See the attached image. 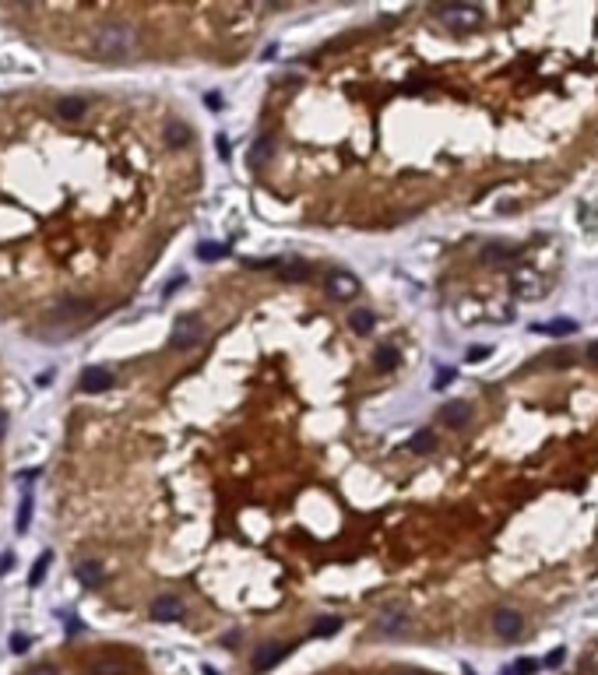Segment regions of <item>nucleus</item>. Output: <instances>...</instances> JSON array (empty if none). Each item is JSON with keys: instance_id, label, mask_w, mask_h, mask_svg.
Wrapping results in <instances>:
<instances>
[{"instance_id": "1", "label": "nucleus", "mask_w": 598, "mask_h": 675, "mask_svg": "<svg viewBox=\"0 0 598 675\" xmlns=\"http://www.w3.org/2000/svg\"><path fill=\"white\" fill-rule=\"evenodd\" d=\"M92 49L106 60H120V56H131L134 49V28L131 25H102L92 39Z\"/></svg>"}, {"instance_id": "2", "label": "nucleus", "mask_w": 598, "mask_h": 675, "mask_svg": "<svg viewBox=\"0 0 598 675\" xmlns=\"http://www.w3.org/2000/svg\"><path fill=\"white\" fill-rule=\"evenodd\" d=\"M437 15H440L447 25L461 28V32H472V28H479V25H482V8H475V4H451V8H437Z\"/></svg>"}, {"instance_id": "3", "label": "nucleus", "mask_w": 598, "mask_h": 675, "mask_svg": "<svg viewBox=\"0 0 598 675\" xmlns=\"http://www.w3.org/2000/svg\"><path fill=\"white\" fill-rule=\"evenodd\" d=\"M201 334H204V324L197 320V317H176V324H173V349H194L197 342H201Z\"/></svg>"}, {"instance_id": "4", "label": "nucleus", "mask_w": 598, "mask_h": 675, "mask_svg": "<svg viewBox=\"0 0 598 675\" xmlns=\"http://www.w3.org/2000/svg\"><path fill=\"white\" fill-rule=\"evenodd\" d=\"M183 601L176 594H158L151 601V619H158V623H173V619H183Z\"/></svg>"}, {"instance_id": "5", "label": "nucleus", "mask_w": 598, "mask_h": 675, "mask_svg": "<svg viewBox=\"0 0 598 675\" xmlns=\"http://www.w3.org/2000/svg\"><path fill=\"white\" fill-rule=\"evenodd\" d=\"M493 630H497V637L514 640V637H521L524 623H521V615H517L514 608H500V612L493 615Z\"/></svg>"}, {"instance_id": "6", "label": "nucleus", "mask_w": 598, "mask_h": 675, "mask_svg": "<svg viewBox=\"0 0 598 675\" xmlns=\"http://www.w3.org/2000/svg\"><path fill=\"white\" fill-rule=\"evenodd\" d=\"M285 654H289V644H264V647H257L250 665H254V672H267V668H275Z\"/></svg>"}, {"instance_id": "7", "label": "nucleus", "mask_w": 598, "mask_h": 675, "mask_svg": "<svg viewBox=\"0 0 598 675\" xmlns=\"http://www.w3.org/2000/svg\"><path fill=\"white\" fill-rule=\"evenodd\" d=\"M53 112H57L60 120H81L88 112V99L81 95H60L57 102H53Z\"/></svg>"}, {"instance_id": "8", "label": "nucleus", "mask_w": 598, "mask_h": 675, "mask_svg": "<svg viewBox=\"0 0 598 675\" xmlns=\"http://www.w3.org/2000/svg\"><path fill=\"white\" fill-rule=\"evenodd\" d=\"M110 383H113V373L106 369V366H88V369L81 373V390H85V394H102Z\"/></svg>"}, {"instance_id": "9", "label": "nucleus", "mask_w": 598, "mask_h": 675, "mask_svg": "<svg viewBox=\"0 0 598 675\" xmlns=\"http://www.w3.org/2000/svg\"><path fill=\"white\" fill-rule=\"evenodd\" d=\"M328 292H331L335 299H352V296L359 292V281H356L352 274H345V271H335V274L328 278Z\"/></svg>"}, {"instance_id": "10", "label": "nucleus", "mask_w": 598, "mask_h": 675, "mask_svg": "<svg viewBox=\"0 0 598 675\" xmlns=\"http://www.w3.org/2000/svg\"><path fill=\"white\" fill-rule=\"evenodd\" d=\"M440 419L447 422V426H468L472 422V405H465V401H447L444 408H440Z\"/></svg>"}, {"instance_id": "11", "label": "nucleus", "mask_w": 598, "mask_h": 675, "mask_svg": "<svg viewBox=\"0 0 598 675\" xmlns=\"http://www.w3.org/2000/svg\"><path fill=\"white\" fill-rule=\"evenodd\" d=\"M74 574H78V581L85 584V588H99L102 584V562H95V559H81L78 567H74Z\"/></svg>"}, {"instance_id": "12", "label": "nucleus", "mask_w": 598, "mask_h": 675, "mask_svg": "<svg viewBox=\"0 0 598 675\" xmlns=\"http://www.w3.org/2000/svg\"><path fill=\"white\" fill-rule=\"evenodd\" d=\"M279 274H282V281H306V278L313 274V267H310L306 260H285V264L279 267Z\"/></svg>"}, {"instance_id": "13", "label": "nucleus", "mask_w": 598, "mask_h": 675, "mask_svg": "<svg viewBox=\"0 0 598 675\" xmlns=\"http://www.w3.org/2000/svg\"><path fill=\"white\" fill-rule=\"evenodd\" d=\"M166 141H169L173 148L190 144V127H187L183 120H169V124H166Z\"/></svg>"}, {"instance_id": "14", "label": "nucleus", "mask_w": 598, "mask_h": 675, "mask_svg": "<svg viewBox=\"0 0 598 675\" xmlns=\"http://www.w3.org/2000/svg\"><path fill=\"white\" fill-rule=\"evenodd\" d=\"M373 362H376V369L391 373V369L398 366V349H394V345H376V352H373Z\"/></svg>"}, {"instance_id": "15", "label": "nucleus", "mask_w": 598, "mask_h": 675, "mask_svg": "<svg viewBox=\"0 0 598 675\" xmlns=\"http://www.w3.org/2000/svg\"><path fill=\"white\" fill-rule=\"evenodd\" d=\"M373 324H376V317H373L369 310H352V313H349V327H352L356 334H369Z\"/></svg>"}, {"instance_id": "16", "label": "nucleus", "mask_w": 598, "mask_h": 675, "mask_svg": "<svg viewBox=\"0 0 598 675\" xmlns=\"http://www.w3.org/2000/svg\"><path fill=\"white\" fill-rule=\"evenodd\" d=\"M433 447H437V436H433L429 429H419V433L408 440V450H412V454H429Z\"/></svg>"}, {"instance_id": "17", "label": "nucleus", "mask_w": 598, "mask_h": 675, "mask_svg": "<svg viewBox=\"0 0 598 675\" xmlns=\"http://www.w3.org/2000/svg\"><path fill=\"white\" fill-rule=\"evenodd\" d=\"M482 260H485V264H504V260H514V250L504 247V243H489V247L482 250Z\"/></svg>"}, {"instance_id": "18", "label": "nucleus", "mask_w": 598, "mask_h": 675, "mask_svg": "<svg viewBox=\"0 0 598 675\" xmlns=\"http://www.w3.org/2000/svg\"><path fill=\"white\" fill-rule=\"evenodd\" d=\"M531 331H538V334H574L577 324L574 320H553V324H535Z\"/></svg>"}, {"instance_id": "19", "label": "nucleus", "mask_w": 598, "mask_h": 675, "mask_svg": "<svg viewBox=\"0 0 598 675\" xmlns=\"http://www.w3.org/2000/svg\"><path fill=\"white\" fill-rule=\"evenodd\" d=\"M342 630V619L338 615H324L320 623L313 626V637H331V633H338Z\"/></svg>"}, {"instance_id": "20", "label": "nucleus", "mask_w": 598, "mask_h": 675, "mask_svg": "<svg viewBox=\"0 0 598 675\" xmlns=\"http://www.w3.org/2000/svg\"><path fill=\"white\" fill-rule=\"evenodd\" d=\"M405 615H384V619H380V623H376V630L380 633H405Z\"/></svg>"}, {"instance_id": "21", "label": "nucleus", "mask_w": 598, "mask_h": 675, "mask_svg": "<svg viewBox=\"0 0 598 675\" xmlns=\"http://www.w3.org/2000/svg\"><path fill=\"white\" fill-rule=\"evenodd\" d=\"M542 362H553V369H563V366L574 362V352H570V349H556V352H549V356H542Z\"/></svg>"}, {"instance_id": "22", "label": "nucleus", "mask_w": 598, "mask_h": 675, "mask_svg": "<svg viewBox=\"0 0 598 675\" xmlns=\"http://www.w3.org/2000/svg\"><path fill=\"white\" fill-rule=\"evenodd\" d=\"M46 570H49V556H39V559H35V567H32V574H28V584H32V588H39V584H42V577H46Z\"/></svg>"}, {"instance_id": "23", "label": "nucleus", "mask_w": 598, "mask_h": 675, "mask_svg": "<svg viewBox=\"0 0 598 675\" xmlns=\"http://www.w3.org/2000/svg\"><path fill=\"white\" fill-rule=\"evenodd\" d=\"M250 158H254V165H260V162H267V158H271V138H260V141L254 144V151H250Z\"/></svg>"}, {"instance_id": "24", "label": "nucleus", "mask_w": 598, "mask_h": 675, "mask_svg": "<svg viewBox=\"0 0 598 675\" xmlns=\"http://www.w3.org/2000/svg\"><path fill=\"white\" fill-rule=\"evenodd\" d=\"M28 521H32V499H22L18 517H15V528H18V531H28Z\"/></svg>"}, {"instance_id": "25", "label": "nucleus", "mask_w": 598, "mask_h": 675, "mask_svg": "<svg viewBox=\"0 0 598 675\" xmlns=\"http://www.w3.org/2000/svg\"><path fill=\"white\" fill-rule=\"evenodd\" d=\"M222 253H226V247H219V243H201L197 247V257L201 260H219Z\"/></svg>"}, {"instance_id": "26", "label": "nucleus", "mask_w": 598, "mask_h": 675, "mask_svg": "<svg viewBox=\"0 0 598 675\" xmlns=\"http://www.w3.org/2000/svg\"><path fill=\"white\" fill-rule=\"evenodd\" d=\"M11 567H15V556L11 552H0V577L11 574Z\"/></svg>"}, {"instance_id": "27", "label": "nucleus", "mask_w": 598, "mask_h": 675, "mask_svg": "<svg viewBox=\"0 0 598 675\" xmlns=\"http://www.w3.org/2000/svg\"><path fill=\"white\" fill-rule=\"evenodd\" d=\"M25 647H28V637L25 633H15L11 637V651H25Z\"/></svg>"}, {"instance_id": "28", "label": "nucleus", "mask_w": 598, "mask_h": 675, "mask_svg": "<svg viewBox=\"0 0 598 675\" xmlns=\"http://www.w3.org/2000/svg\"><path fill=\"white\" fill-rule=\"evenodd\" d=\"M180 285H183V278H173V281H169V285H166V296H173V292H176Z\"/></svg>"}, {"instance_id": "29", "label": "nucleus", "mask_w": 598, "mask_h": 675, "mask_svg": "<svg viewBox=\"0 0 598 675\" xmlns=\"http://www.w3.org/2000/svg\"><path fill=\"white\" fill-rule=\"evenodd\" d=\"M588 359L598 366V342H591V349H588Z\"/></svg>"}, {"instance_id": "30", "label": "nucleus", "mask_w": 598, "mask_h": 675, "mask_svg": "<svg viewBox=\"0 0 598 675\" xmlns=\"http://www.w3.org/2000/svg\"><path fill=\"white\" fill-rule=\"evenodd\" d=\"M451 376H454V373H451V369H444V373H440V376H437V387H444V383H447V380H451Z\"/></svg>"}, {"instance_id": "31", "label": "nucleus", "mask_w": 598, "mask_h": 675, "mask_svg": "<svg viewBox=\"0 0 598 675\" xmlns=\"http://www.w3.org/2000/svg\"><path fill=\"white\" fill-rule=\"evenodd\" d=\"M531 668H535V661H528V658H524V661H517V672H531Z\"/></svg>"}, {"instance_id": "32", "label": "nucleus", "mask_w": 598, "mask_h": 675, "mask_svg": "<svg viewBox=\"0 0 598 675\" xmlns=\"http://www.w3.org/2000/svg\"><path fill=\"white\" fill-rule=\"evenodd\" d=\"M28 675H53V668H46V665H39V668H32Z\"/></svg>"}, {"instance_id": "33", "label": "nucleus", "mask_w": 598, "mask_h": 675, "mask_svg": "<svg viewBox=\"0 0 598 675\" xmlns=\"http://www.w3.org/2000/svg\"><path fill=\"white\" fill-rule=\"evenodd\" d=\"M4 433H8V415L0 412V440H4Z\"/></svg>"}]
</instances>
